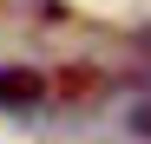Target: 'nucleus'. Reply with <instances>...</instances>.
Listing matches in <instances>:
<instances>
[{
	"instance_id": "nucleus-1",
	"label": "nucleus",
	"mask_w": 151,
	"mask_h": 144,
	"mask_svg": "<svg viewBox=\"0 0 151 144\" xmlns=\"http://www.w3.org/2000/svg\"><path fill=\"white\" fill-rule=\"evenodd\" d=\"M46 98L40 66H0V111H33Z\"/></svg>"
},
{
	"instance_id": "nucleus-3",
	"label": "nucleus",
	"mask_w": 151,
	"mask_h": 144,
	"mask_svg": "<svg viewBox=\"0 0 151 144\" xmlns=\"http://www.w3.org/2000/svg\"><path fill=\"white\" fill-rule=\"evenodd\" d=\"M125 131H132V138H151V98H145V105H132V111H125Z\"/></svg>"
},
{
	"instance_id": "nucleus-2",
	"label": "nucleus",
	"mask_w": 151,
	"mask_h": 144,
	"mask_svg": "<svg viewBox=\"0 0 151 144\" xmlns=\"http://www.w3.org/2000/svg\"><path fill=\"white\" fill-rule=\"evenodd\" d=\"M99 85H105V79H99L92 66H66L59 72V98H99Z\"/></svg>"
}]
</instances>
